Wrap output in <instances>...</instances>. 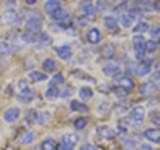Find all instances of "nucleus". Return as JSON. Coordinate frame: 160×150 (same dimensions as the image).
I'll use <instances>...</instances> for the list:
<instances>
[{
    "mask_svg": "<svg viewBox=\"0 0 160 150\" xmlns=\"http://www.w3.org/2000/svg\"><path fill=\"white\" fill-rule=\"evenodd\" d=\"M26 28L30 33H39L43 28V21L38 16H31L26 21Z\"/></svg>",
    "mask_w": 160,
    "mask_h": 150,
    "instance_id": "nucleus-1",
    "label": "nucleus"
},
{
    "mask_svg": "<svg viewBox=\"0 0 160 150\" xmlns=\"http://www.w3.org/2000/svg\"><path fill=\"white\" fill-rule=\"evenodd\" d=\"M78 136L74 133H66L61 136L62 148L64 150H73L78 142Z\"/></svg>",
    "mask_w": 160,
    "mask_h": 150,
    "instance_id": "nucleus-2",
    "label": "nucleus"
},
{
    "mask_svg": "<svg viewBox=\"0 0 160 150\" xmlns=\"http://www.w3.org/2000/svg\"><path fill=\"white\" fill-rule=\"evenodd\" d=\"M145 117V108L143 106H135L132 108L131 112H130V119L132 120L133 123L137 126H140Z\"/></svg>",
    "mask_w": 160,
    "mask_h": 150,
    "instance_id": "nucleus-3",
    "label": "nucleus"
},
{
    "mask_svg": "<svg viewBox=\"0 0 160 150\" xmlns=\"http://www.w3.org/2000/svg\"><path fill=\"white\" fill-rule=\"evenodd\" d=\"M96 133L103 140H111L115 136V131L108 125H100L96 128Z\"/></svg>",
    "mask_w": 160,
    "mask_h": 150,
    "instance_id": "nucleus-4",
    "label": "nucleus"
},
{
    "mask_svg": "<svg viewBox=\"0 0 160 150\" xmlns=\"http://www.w3.org/2000/svg\"><path fill=\"white\" fill-rule=\"evenodd\" d=\"M34 98H35V91L33 89H30V88L21 90V91L19 92V94L17 95L18 101L21 103H25V104L32 102Z\"/></svg>",
    "mask_w": 160,
    "mask_h": 150,
    "instance_id": "nucleus-5",
    "label": "nucleus"
},
{
    "mask_svg": "<svg viewBox=\"0 0 160 150\" xmlns=\"http://www.w3.org/2000/svg\"><path fill=\"white\" fill-rule=\"evenodd\" d=\"M20 116V109L17 107H11L8 108L3 114V119L4 121L8 123H12L19 118Z\"/></svg>",
    "mask_w": 160,
    "mask_h": 150,
    "instance_id": "nucleus-6",
    "label": "nucleus"
},
{
    "mask_svg": "<svg viewBox=\"0 0 160 150\" xmlns=\"http://www.w3.org/2000/svg\"><path fill=\"white\" fill-rule=\"evenodd\" d=\"M50 16L54 20H56V21H59V22H67L68 20L71 18V15L68 12V10L64 9L62 7L58 8L56 11L50 15Z\"/></svg>",
    "mask_w": 160,
    "mask_h": 150,
    "instance_id": "nucleus-7",
    "label": "nucleus"
},
{
    "mask_svg": "<svg viewBox=\"0 0 160 150\" xmlns=\"http://www.w3.org/2000/svg\"><path fill=\"white\" fill-rule=\"evenodd\" d=\"M153 64V59L151 58H145L143 59V62L136 66V72L140 75V76H144L150 72L151 69V65Z\"/></svg>",
    "mask_w": 160,
    "mask_h": 150,
    "instance_id": "nucleus-8",
    "label": "nucleus"
},
{
    "mask_svg": "<svg viewBox=\"0 0 160 150\" xmlns=\"http://www.w3.org/2000/svg\"><path fill=\"white\" fill-rule=\"evenodd\" d=\"M102 72L106 75V76L109 77H118L120 74H121V70L120 68L115 64H106L104 65L103 68H102Z\"/></svg>",
    "mask_w": 160,
    "mask_h": 150,
    "instance_id": "nucleus-9",
    "label": "nucleus"
},
{
    "mask_svg": "<svg viewBox=\"0 0 160 150\" xmlns=\"http://www.w3.org/2000/svg\"><path fill=\"white\" fill-rule=\"evenodd\" d=\"M157 89L158 87L156 84H154L152 82H145L141 84L139 91H140V94L143 95V96H147V95H151L154 92H156Z\"/></svg>",
    "mask_w": 160,
    "mask_h": 150,
    "instance_id": "nucleus-10",
    "label": "nucleus"
},
{
    "mask_svg": "<svg viewBox=\"0 0 160 150\" xmlns=\"http://www.w3.org/2000/svg\"><path fill=\"white\" fill-rule=\"evenodd\" d=\"M144 136L153 143H160V131L156 128H148L144 131Z\"/></svg>",
    "mask_w": 160,
    "mask_h": 150,
    "instance_id": "nucleus-11",
    "label": "nucleus"
},
{
    "mask_svg": "<svg viewBox=\"0 0 160 150\" xmlns=\"http://www.w3.org/2000/svg\"><path fill=\"white\" fill-rule=\"evenodd\" d=\"M3 19L5 22L11 23V24H19L21 23V17L19 16L17 12H15L14 10H8L4 13Z\"/></svg>",
    "mask_w": 160,
    "mask_h": 150,
    "instance_id": "nucleus-12",
    "label": "nucleus"
},
{
    "mask_svg": "<svg viewBox=\"0 0 160 150\" xmlns=\"http://www.w3.org/2000/svg\"><path fill=\"white\" fill-rule=\"evenodd\" d=\"M87 40L91 44H97L101 40V33H100L99 29L96 27L90 29L87 33Z\"/></svg>",
    "mask_w": 160,
    "mask_h": 150,
    "instance_id": "nucleus-13",
    "label": "nucleus"
},
{
    "mask_svg": "<svg viewBox=\"0 0 160 150\" xmlns=\"http://www.w3.org/2000/svg\"><path fill=\"white\" fill-rule=\"evenodd\" d=\"M54 50L56 51L58 56L63 59V60H67L71 57L72 52H71V48H70L68 45H62L60 47H56L54 48Z\"/></svg>",
    "mask_w": 160,
    "mask_h": 150,
    "instance_id": "nucleus-14",
    "label": "nucleus"
},
{
    "mask_svg": "<svg viewBox=\"0 0 160 150\" xmlns=\"http://www.w3.org/2000/svg\"><path fill=\"white\" fill-rule=\"evenodd\" d=\"M118 85L120 88L124 90V91L128 92L129 90H131L134 87V82H133V80L129 77H121L118 79Z\"/></svg>",
    "mask_w": 160,
    "mask_h": 150,
    "instance_id": "nucleus-15",
    "label": "nucleus"
},
{
    "mask_svg": "<svg viewBox=\"0 0 160 150\" xmlns=\"http://www.w3.org/2000/svg\"><path fill=\"white\" fill-rule=\"evenodd\" d=\"M60 2L56 1V0H49L44 3V9L49 15L53 14L58 8H60Z\"/></svg>",
    "mask_w": 160,
    "mask_h": 150,
    "instance_id": "nucleus-16",
    "label": "nucleus"
},
{
    "mask_svg": "<svg viewBox=\"0 0 160 150\" xmlns=\"http://www.w3.org/2000/svg\"><path fill=\"white\" fill-rule=\"evenodd\" d=\"M49 116L50 114L46 111H40V112H36L34 113V121L36 122L38 125H44L49 120Z\"/></svg>",
    "mask_w": 160,
    "mask_h": 150,
    "instance_id": "nucleus-17",
    "label": "nucleus"
},
{
    "mask_svg": "<svg viewBox=\"0 0 160 150\" xmlns=\"http://www.w3.org/2000/svg\"><path fill=\"white\" fill-rule=\"evenodd\" d=\"M70 109H71L72 111H78V112H81V113L87 112L89 110V108L84 103L79 102L76 99H73L72 101L70 102Z\"/></svg>",
    "mask_w": 160,
    "mask_h": 150,
    "instance_id": "nucleus-18",
    "label": "nucleus"
},
{
    "mask_svg": "<svg viewBox=\"0 0 160 150\" xmlns=\"http://www.w3.org/2000/svg\"><path fill=\"white\" fill-rule=\"evenodd\" d=\"M36 42L41 45V46H49V45H51L52 42H53V39L52 37L48 35L47 33H41L40 35L37 36V39H36Z\"/></svg>",
    "mask_w": 160,
    "mask_h": 150,
    "instance_id": "nucleus-19",
    "label": "nucleus"
},
{
    "mask_svg": "<svg viewBox=\"0 0 160 150\" xmlns=\"http://www.w3.org/2000/svg\"><path fill=\"white\" fill-rule=\"evenodd\" d=\"M79 96L80 98H81L82 100H85V101H87V100L89 99H91L93 97V95H94V92H93V90L88 87V86H83L79 89Z\"/></svg>",
    "mask_w": 160,
    "mask_h": 150,
    "instance_id": "nucleus-20",
    "label": "nucleus"
},
{
    "mask_svg": "<svg viewBox=\"0 0 160 150\" xmlns=\"http://www.w3.org/2000/svg\"><path fill=\"white\" fill-rule=\"evenodd\" d=\"M42 68L44 71L51 73L55 71V69H56V62L52 58H46L42 63Z\"/></svg>",
    "mask_w": 160,
    "mask_h": 150,
    "instance_id": "nucleus-21",
    "label": "nucleus"
},
{
    "mask_svg": "<svg viewBox=\"0 0 160 150\" xmlns=\"http://www.w3.org/2000/svg\"><path fill=\"white\" fill-rule=\"evenodd\" d=\"M148 29H149V23L147 21H145V20H141V21H139L135 25L132 31L134 33H144L148 31Z\"/></svg>",
    "mask_w": 160,
    "mask_h": 150,
    "instance_id": "nucleus-22",
    "label": "nucleus"
},
{
    "mask_svg": "<svg viewBox=\"0 0 160 150\" xmlns=\"http://www.w3.org/2000/svg\"><path fill=\"white\" fill-rule=\"evenodd\" d=\"M104 25L106 26L107 29L111 30V31H114V30H116L118 28V22L112 16L104 17Z\"/></svg>",
    "mask_w": 160,
    "mask_h": 150,
    "instance_id": "nucleus-23",
    "label": "nucleus"
},
{
    "mask_svg": "<svg viewBox=\"0 0 160 150\" xmlns=\"http://www.w3.org/2000/svg\"><path fill=\"white\" fill-rule=\"evenodd\" d=\"M82 9L83 12L85 13V16H93L95 14V8L94 5L91 1H85L82 4Z\"/></svg>",
    "mask_w": 160,
    "mask_h": 150,
    "instance_id": "nucleus-24",
    "label": "nucleus"
},
{
    "mask_svg": "<svg viewBox=\"0 0 160 150\" xmlns=\"http://www.w3.org/2000/svg\"><path fill=\"white\" fill-rule=\"evenodd\" d=\"M111 111V104L108 102H103L98 106L97 108V113L100 116H106Z\"/></svg>",
    "mask_w": 160,
    "mask_h": 150,
    "instance_id": "nucleus-25",
    "label": "nucleus"
},
{
    "mask_svg": "<svg viewBox=\"0 0 160 150\" xmlns=\"http://www.w3.org/2000/svg\"><path fill=\"white\" fill-rule=\"evenodd\" d=\"M29 77L31 80L35 82H40V81H44V80H46L48 78V76L45 73H42L40 71H32L30 72L29 74Z\"/></svg>",
    "mask_w": 160,
    "mask_h": 150,
    "instance_id": "nucleus-26",
    "label": "nucleus"
},
{
    "mask_svg": "<svg viewBox=\"0 0 160 150\" xmlns=\"http://www.w3.org/2000/svg\"><path fill=\"white\" fill-rule=\"evenodd\" d=\"M60 94L59 89L56 86H50L46 92H45V97L50 99V100H53V99H56Z\"/></svg>",
    "mask_w": 160,
    "mask_h": 150,
    "instance_id": "nucleus-27",
    "label": "nucleus"
},
{
    "mask_svg": "<svg viewBox=\"0 0 160 150\" xmlns=\"http://www.w3.org/2000/svg\"><path fill=\"white\" fill-rule=\"evenodd\" d=\"M115 53V46L111 43H108L106 44L105 46L102 48V55L104 57L106 58H110L112 57Z\"/></svg>",
    "mask_w": 160,
    "mask_h": 150,
    "instance_id": "nucleus-28",
    "label": "nucleus"
},
{
    "mask_svg": "<svg viewBox=\"0 0 160 150\" xmlns=\"http://www.w3.org/2000/svg\"><path fill=\"white\" fill-rule=\"evenodd\" d=\"M158 47V43L157 41H155L153 39H150L148 41L145 42V45H144V50L148 53H153L155 50L157 49Z\"/></svg>",
    "mask_w": 160,
    "mask_h": 150,
    "instance_id": "nucleus-29",
    "label": "nucleus"
},
{
    "mask_svg": "<svg viewBox=\"0 0 160 150\" xmlns=\"http://www.w3.org/2000/svg\"><path fill=\"white\" fill-rule=\"evenodd\" d=\"M134 22V19L129 16V15H121V17H120V23H121L122 27L124 28H129L132 26V24Z\"/></svg>",
    "mask_w": 160,
    "mask_h": 150,
    "instance_id": "nucleus-30",
    "label": "nucleus"
},
{
    "mask_svg": "<svg viewBox=\"0 0 160 150\" xmlns=\"http://www.w3.org/2000/svg\"><path fill=\"white\" fill-rule=\"evenodd\" d=\"M34 139H35V133L33 131H28L25 133L22 138H21V144L23 145H27V144H30V143H32L34 141Z\"/></svg>",
    "mask_w": 160,
    "mask_h": 150,
    "instance_id": "nucleus-31",
    "label": "nucleus"
},
{
    "mask_svg": "<svg viewBox=\"0 0 160 150\" xmlns=\"http://www.w3.org/2000/svg\"><path fill=\"white\" fill-rule=\"evenodd\" d=\"M41 150H55V143L52 139H45L41 143Z\"/></svg>",
    "mask_w": 160,
    "mask_h": 150,
    "instance_id": "nucleus-32",
    "label": "nucleus"
},
{
    "mask_svg": "<svg viewBox=\"0 0 160 150\" xmlns=\"http://www.w3.org/2000/svg\"><path fill=\"white\" fill-rule=\"evenodd\" d=\"M11 53V48L5 42H0V56H8Z\"/></svg>",
    "mask_w": 160,
    "mask_h": 150,
    "instance_id": "nucleus-33",
    "label": "nucleus"
},
{
    "mask_svg": "<svg viewBox=\"0 0 160 150\" xmlns=\"http://www.w3.org/2000/svg\"><path fill=\"white\" fill-rule=\"evenodd\" d=\"M127 8H128V6H127V2H121V3L117 4L116 6L114 7V9H113V13H114V14H118V15H120V14H122L123 12L126 11Z\"/></svg>",
    "mask_w": 160,
    "mask_h": 150,
    "instance_id": "nucleus-34",
    "label": "nucleus"
},
{
    "mask_svg": "<svg viewBox=\"0 0 160 150\" xmlns=\"http://www.w3.org/2000/svg\"><path fill=\"white\" fill-rule=\"evenodd\" d=\"M86 125H87V119L84 117H79L74 121V127L78 130L83 129Z\"/></svg>",
    "mask_w": 160,
    "mask_h": 150,
    "instance_id": "nucleus-35",
    "label": "nucleus"
},
{
    "mask_svg": "<svg viewBox=\"0 0 160 150\" xmlns=\"http://www.w3.org/2000/svg\"><path fill=\"white\" fill-rule=\"evenodd\" d=\"M36 39H37V36H35L34 34L30 33V32L24 33L22 35V40H23L24 42L28 43V44H30V43H35V42H36Z\"/></svg>",
    "mask_w": 160,
    "mask_h": 150,
    "instance_id": "nucleus-36",
    "label": "nucleus"
},
{
    "mask_svg": "<svg viewBox=\"0 0 160 150\" xmlns=\"http://www.w3.org/2000/svg\"><path fill=\"white\" fill-rule=\"evenodd\" d=\"M64 81H65V79L61 74H56L52 77L51 80H50V84H51V86H54V85L63 84Z\"/></svg>",
    "mask_w": 160,
    "mask_h": 150,
    "instance_id": "nucleus-37",
    "label": "nucleus"
},
{
    "mask_svg": "<svg viewBox=\"0 0 160 150\" xmlns=\"http://www.w3.org/2000/svg\"><path fill=\"white\" fill-rule=\"evenodd\" d=\"M132 41H133L134 46H144L146 40H145V38L142 35H135L132 38Z\"/></svg>",
    "mask_w": 160,
    "mask_h": 150,
    "instance_id": "nucleus-38",
    "label": "nucleus"
},
{
    "mask_svg": "<svg viewBox=\"0 0 160 150\" xmlns=\"http://www.w3.org/2000/svg\"><path fill=\"white\" fill-rule=\"evenodd\" d=\"M149 119L153 124H155L156 126H159L160 125V116L159 113L157 111H152L149 113Z\"/></svg>",
    "mask_w": 160,
    "mask_h": 150,
    "instance_id": "nucleus-39",
    "label": "nucleus"
},
{
    "mask_svg": "<svg viewBox=\"0 0 160 150\" xmlns=\"http://www.w3.org/2000/svg\"><path fill=\"white\" fill-rule=\"evenodd\" d=\"M134 54L135 57L137 59H143L144 58V54H145V50L144 46H134Z\"/></svg>",
    "mask_w": 160,
    "mask_h": 150,
    "instance_id": "nucleus-40",
    "label": "nucleus"
},
{
    "mask_svg": "<svg viewBox=\"0 0 160 150\" xmlns=\"http://www.w3.org/2000/svg\"><path fill=\"white\" fill-rule=\"evenodd\" d=\"M121 142H122V144L124 145V147L126 149L132 150L135 147V142L131 138H122Z\"/></svg>",
    "mask_w": 160,
    "mask_h": 150,
    "instance_id": "nucleus-41",
    "label": "nucleus"
},
{
    "mask_svg": "<svg viewBox=\"0 0 160 150\" xmlns=\"http://www.w3.org/2000/svg\"><path fill=\"white\" fill-rule=\"evenodd\" d=\"M95 8V12H99V13H102L104 11H106L107 8H108V5L106 2H103V1H97L96 2V7Z\"/></svg>",
    "mask_w": 160,
    "mask_h": 150,
    "instance_id": "nucleus-42",
    "label": "nucleus"
},
{
    "mask_svg": "<svg viewBox=\"0 0 160 150\" xmlns=\"http://www.w3.org/2000/svg\"><path fill=\"white\" fill-rule=\"evenodd\" d=\"M72 94H73V88L70 87V86H67L62 90V92H60L59 95L63 98H66V97L71 96Z\"/></svg>",
    "mask_w": 160,
    "mask_h": 150,
    "instance_id": "nucleus-43",
    "label": "nucleus"
},
{
    "mask_svg": "<svg viewBox=\"0 0 160 150\" xmlns=\"http://www.w3.org/2000/svg\"><path fill=\"white\" fill-rule=\"evenodd\" d=\"M79 150H97V147L91 143H86V144H83L82 146L79 148Z\"/></svg>",
    "mask_w": 160,
    "mask_h": 150,
    "instance_id": "nucleus-44",
    "label": "nucleus"
},
{
    "mask_svg": "<svg viewBox=\"0 0 160 150\" xmlns=\"http://www.w3.org/2000/svg\"><path fill=\"white\" fill-rule=\"evenodd\" d=\"M77 21L80 25H87L90 23V19L87 16H81V17H78Z\"/></svg>",
    "mask_w": 160,
    "mask_h": 150,
    "instance_id": "nucleus-45",
    "label": "nucleus"
},
{
    "mask_svg": "<svg viewBox=\"0 0 160 150\" xmlns=\"http://www.w3.org/2000/svg\"><path fill=\"white\" fill-rule=\"evenodd\" d=\"M151 82L154 83V84H156L159 82V71L158 70H156L152 75H151Z\"/></svg>",
    "mask_w": 160,
    "mask_h": 150,
    "instance_id": "nucleus-46",
    "label": "nucleus"
},
{
    "mask_svg": "<svg viewBox=\"0 0 160 150\" xmlns=\"http://www.w3.org/2000/svg\"><path fill=\"white\" fill-rule=\"evenodd\" d=\"M18 87H19L20 89H21V90L28 88V87H27V81H26V80H24V79L20 80L19 83H18Z\"/></svg>",
    "mask_w": 160,
    "mask_h": 150,
    "instance_id": "nucleus-47",
    "label": "nucleus"
},
{
    "mask_svg": "<svg viewBox=\"0 0 160 150\" xmlns=\"http://www.w3.org/2000/svg\"><path fill=\"white\" fill-rule=\"evenodd\" d=\"M150 35H151L152 37H157L158 35H159V28L158 27L152 28V30L150 31Z\"/></svg>",
    "mask_w": 160,
    "mask_h": 150,
    "instance_id": "nucleus-48",
    "label": "nucleus"
},
{
    "mask_svg": "<svg viewBox=\"0 0 160 150\" xmlns=\"http://www.w3.org/2000/svg\"><path fill=\"white\" fill-rule=\"evenodd\" d=\"M141 150H155L152 146H150L148 144H142L141 145Z\"/></svg>",
    "mask_w": 160,
    "mask_h": 150,
    "instance_id": "nucleus-49",
    "label": "nucleus"
},
{
    "mask_svg": "<svg viewBox=\"0 0 160 150\" xmlns=\"http://www.w3.org/2000/svg\"><path fill=\"white\" fill-rule=\"evenodd\" d=\"M26 3L30 4V5H32V4H35L36 3V0H26Z\"/></svg>",
    "mask_w": 160,
    "mask_h": 150,
    "instance_id": "nucleus-50",
    "label": "nucleus"
},
{
    "mask_svg": "<svg viewBox=\"0 0 160 150\" xmlns=\"http://www.w3.org/2000/svg\"><path fill=\"white\" fill-rule=\"evenodd\" d=\"M0 91H1V84H0Z\"/></svg>",
    "mask_w": 160,
    "mask_h": 150,
    "instance_id": "nucleus-51",
    "label": "nucleus"
},
{
    "mask_svg": "<svg viewBox=\"0 0 160 150\" xmlns=\"http://www.w3.org/2000/svg\"><path fill=\"white\" fill-rule=\"evenodd\" d=\"M0 20H1V16H0Z\"/></svg>",
    "mask_w": 160,
    "mask_h": 150,
    "instance_id": "nucleus-52",
    "label": "nucleus"
}]
</instances>
